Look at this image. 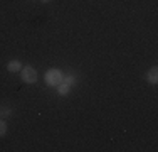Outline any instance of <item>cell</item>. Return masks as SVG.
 Returning a JSON list of instances; mask_svg holds the SVG:
<instances>
[{
	"label": "cell",
	"instance_id": "6da1fadb",
	"mask_svg": "<svg viewBox=\"0 0 158 152\" xmlns=\"http://www.w3.org/2000/svg\"><path fill=\"white\" fill-rule=\"evenodd\" d=\"M20 76H22V81L29 83V85H32V83L37 81V78H39V74H37V71L34 69L32 66H25L20 69Z\"/></svg>",
	"mask_w": 158,
	"mask_h": 152
},
{
	"label": "cell",
	"instance_id": "7a4b0ae2",
	"mask_svg": "<svg viewBox=\"0 0 158 152\" xmlns=\"http://www.w3.org/2000/svg\"><path fill=\"white\" fill-rule=\"evenodd\" d=\"M62 79H64L62 73L57 69H51V71H47V74H46V83L49 86H57Z\"/></svg>",
	"mask_w": 158,
	"mask_h": 152
},
{
	"label": "cell",
	"instance_id": "3957f363",
	"mask_svg": "<svg viewBox=\"0 0 158 152\" xmlns=\"http://www.w3.org/2000/svg\"><path fill=\"white\" fill-rule=\"evenodd\" d=\"M20 69H22L20 61H17V59L9 61V64H7V71H10V73H17V71H20Z\"/></svg>",
	"mask_w": 158,
	"mask_h": 152
},
{
	"label": "cell",
	"instance_id": "277c9868",
	"mask_svg": "<svg viewBox=\"0 0 158 152\" xmlns=\"http://www.w3.org/2000/svg\"><path fill=\"white\" fill-rule=\"evenodd\" d=\"M146 79H148L152 85H156V81H158V69L156 68H152V69L146 73Z\"/></svg>",
	"mask_w": 158,
	"mask_h": 152
},
{
	"label": "cell",
	"instance_id": "5b68a950",
	"mask_svg": "<svg viewBox=\"0 0 158 152\" xmlns=\"http://www.w3.org/2000/svg\"><path fill=\"white\" fill-rule=\"evenodd\" d=\"M56 88H57V93H59V95H67V93L71 91V86L67 85L66 81H61L57 86H56Z\"/></svg>",
	"mask_w": 158,
	"mask_h": 152
},
{
	"label": "cell",
	"instance_id": "8992f818",
	"mask_svg": "<svg viewBox=\"0 0 158 152\" xmlns=\"http://www.w3.org/2000/svg\"><path fill=\"white\" fill-rule=\"evenodd\" d=\"M12 113H14V110L9 108V106H3V108H0V115H3V117H10Z\"/></svg>",
	"mask_w": 158,
	"mask_h": 152
},
{
	"label": "cell",
	"instance_id": "52a82bcc",
	"mask_svg": "<svg viewBox=\"0 0 158 152\" xmlns=\"http://www.w3.org/2000/svg\"><path fill=\"white\" fill-rule=\"evenodd\" d=\"M7 134V123L3 120H0V137H3Z\"/></svg>",
	"mask_w": 158,
	"mask_h": 152
},
{
	"label": "cell",
	"instance_id": "ba28073f",
	"mask_svg": "<svg viewBox=\"0 0 158 152\" xmlns=\"http://www.w3.org/2000/svg\"><path fill=\"white\" fill-rule=\"evenodd\" d=\"M62 81H66V83H67V85H69V86H71V85H74V76H66V78H64V79H62Z\"/></svg>",
	"mask_w": 158,
	"mask_h": 152
},
{
	"label": "cell",
	"instance_id": "9c48e42d",
	"mask_svg": "<svg viewBox=\"0 0 158 152\" xmlns=\"http://www.w3.org/2000/svg\"><path fill=\"white\" fill-rule=\"evenodd\" d=\"M40 2H42V3H47V2H49V0H40Z\"/></svg>",
	"mask_w": 158,
	"mask_h": 152
}]
</instances>
